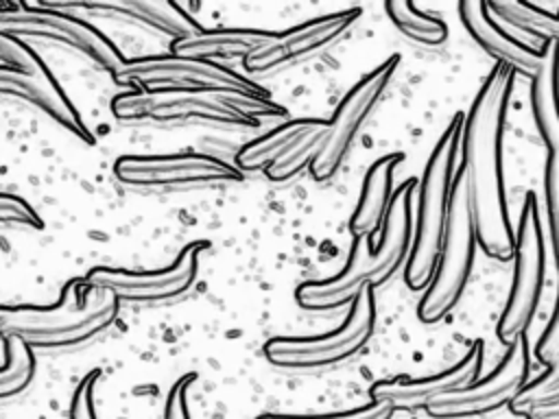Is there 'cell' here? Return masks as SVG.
Listing matches in <instances>:
<instances>
[{
	"mask_svg": "<svg viewBox=\"0 0 559 419\" xmlns=\"http://www.w3.org/2000/svg\"><path fill=\"white\" fill-rule=\"evenodd\" d=\"M461 133L463 116L456 113L448 129L437 140L424 168V177L419 183V205L413 231V247L404 268V282L411 290H426L437 271V260L441 253L450 214L452 183L456 175L454 157L461 146Z\"/></svg>",
	"mask_w": 559,
	"mask_h": 419,
	"instance_id": "cell-4",
	"label": "cell"
},
{
	"mask_svg": "<svg viewBox=\"0 0 559 419\" xmlns=\"http://www.w3.org/2000/svg\"><path fill=\"white\" fill-rule=\"evenodd\" d=\"M415 185L417 179H408L395 190L376 247L369 238H354L347 264L341 273L328 279L304 282L297 286L295 301L299 308L310 312H330L352 306L362 290H376L384 286L400 271V266L406 264L415 231Z\"/></svg>",
	"mask_w": 559,
	"mask_h": 419,
	"instance_id": "cell-2",
	"label": "cell"
},
{
	"mask_svg": "<svg viewBox=\"0 0 559 419\" xmlns=\"http://www.w3.org/2000/svg\"><path fill=\"white\" fill-rule=\"evenodd\" d=\"M528 340L526 336L509 345L500 364L469 388L450 395L426 412L432 419H480L509 408L528 384Z\"/></svg>",
	"mask_w": 559,
	"mask_h": 419,
	"instance_id": "cell-14",
	"label": "cell"
},
{
	"mask_svg": "<svg viewBox=\"0 0 559 419\" xmlns=\"http://www.w3.org/2000/svg\"><path fill=\"white\" fill-rule=\"evenodd\" d=\"M120 87H135L138 92H166V94H194L221 100L269 96L255 81L221 65L179 55H157L127 59L114 74Z\"/></svg>",
	"mask_w": 559,
	"mask_h": 419,
	"instance_id": "cell-5",
	"label": "cell"
},
{
	"mask_svg": "<svg viewBox=\"0 0 559 419\" xmlns=\"http://www.w3.org/2000/svg\"><path fill=\"white\" fill-rule=\"evenodd\" d=\"M277 33L262 28H203L188 39L170 44V52L179 57L201 59L210 63L247 59L258 55L269 44H273Z\"/></svg>",
	"mask_w": 559,
	"mask_h": 419,
	"instance_id": "cell-20",
	"label": "cell"
},
{
	"mask_svg": "<svg viewBox=\"0 0 559 419\" xmlns=\"http://www.w3.org/2000/svg\"><path fill=\"white\" fill-rule=\"evenodd\" d=\"M531 107L535 127L548 146V157L559 166V44H552L531 81Z\"/></svg>",
	"mask_w": 559,
	"mask_h": 419,
	"instance_id": "cell-24",
	"label": "cell"
},
{
	"mask_svg": "<svg viewBox=\"0 0 559 419\" xmlns=\"http://www.w3.org/2000/svg\"><path fill=\"white\" fill-rule=\"evenodd\" d=\"M111 113L120 122L199 124L218 131H251L260 127V120L238 111L229 103L194 94L131 89L111 100Z\"/></svg>",
	"mask_w": 559,
	"mask_h": 419,
	"instance_id": "cell-10",
	"label": "cell"
},
{
	"mask_svg": "<svg viewBox=\"0 0 559 419\" xmlns=\"http://www.w3.org/2000/svg\"><path fill=\"white\" fill-rule=\"evenodd\" d=\"M535 356L546 367H552V364L559 362V295H557V303H555V312L550 316V323L546 325L542 338L537 340Z\"/></svg>",
	"mask_w": 559,
	"mask_h": 419,
	"instance_id": "cell-33",
	"label": "cell"
},
{
	"mask_svg": "<svg viewBox=\"0 0 559 419\" xmlns=\"http://www.w3.org/2000/svg\"><path fill=\"white\" fill-rule=\"evenodd\" d=\"M395 410L386 404L371 402L367 406L343 410V412H323V415H282V412H266L255 419H393Z\"/></svg>",
	"mask_w": 559,
	"mask_h": 419,
	"instance_id": "cell-31",
	"label": "cell"
},
{
	"mask_svg": "<svg viewBox=\"0 0 559 419\" xmlns=\"http://www.w3.org/2000/svg\"><path fill=\"white\" fill-rule=\"evenodd\" d=\"M100 378V371H90L81 382L76 384L70 402V419H96V408H94V388Z\"/></svg>",
	"mask_w": 559,
	"mask_h": 419,
	"instance_id": "cell-32",
	"label": "cell"
},
{
	"mask_svg": "<svg viewBox=\"0 0 559 419\" xmlns=\"http://www.w3.org/2000/svg\"><path fill=\"white\" fill-rule=\"evenodd\" d=\"M210 249L207 240L186 244L170 266L157 271H127L96 266L81 277L83 288L114 295L120 303H162L186 295L199 273V258Z\"/></svg>",
	"mask_w": 559,
	"mask_h": 419,
	"instance_id": "cell-12",
	"label": "cell"
},
{
	"mask_svg": "<svg viewBox=\"0 0 559 419\" xmlns=\"http://www.w3.org/2000/svg\"><path fill=\"white\" fill-rule=\"evenodd\" d=\"M515 72L496 65L463 118L461 153L478 247L485 255L507 262L515 253V231L502 170V131Z\"/></svg>",
	"mask_w": 559,
	"mask_h": 419,
	"instance_id": "cell-1",
	"label": "cell"
},
{
	"mask_svg": "<svg viewBox=\"0 0 559 419\" xmlns=\"http://www.w3.org/2000/svg\"><path fill=\"white\" fill-rule=\"evenodd\" d=\"M120 301L103 290L70 279L52 306H0V338L22 340L31 349H72L109 330Z\"/></svg>",
	"mask_w": 559,
	"mask_h": 419,
	"instance_id": "cell-3",
	"label": "cell"
},
{
	"mask_svg": "<svg viewBox=\"0 0 559 419\" xmlns=\"http://www.w3.org/2000/svg\"><path fill=\"white\" fill-rule=\"evenodd\" d=\"M197 380L194 373H188L179 378L173 388L168 391L166 406H164V419H190V408H188V391L190 384Z\"/></svg>",
	"mask_w": 559,
	"mask_h": 419,
	"instance_id": "cell-34",
	"label": "cell"
},
{
	"mask_svg": "<svg viewBox=\"0 0 559 419\" xmlns=\"http://www.w3.org/2000/svg\"><path fill=\"white\" fill-rule=\"evenodd\" d=\"M4 343V362L0 364V402L22 395L35 380V351L22 340L9 338Z\"/></svg>",
	"mask_w": 559,
	"mask_h": 419,
	"instance_id": "cell-26",
	"label": "cell"
},
{
	"mask_svg": "<svg viewBox=\"0 0 559 419\" xmlns=\"http://www.w3.org/2000/svg\"><path fill=\"white\" fill-rule=\"evenodd\" d=\"M485 4L509 37L531 52L546 55L552 44H559V13L528 0H485Z\"/></svg>",
	"mask_w": 559,
	"mask_h": 419,
	"instance_id": "cell-21",
	"label": "cell"
},
{
	"mask_svg": "<svg viewBox=\"0 0 559 419\" xmlns=\"http://www.w3.org/2000/svg\"><path fill=\"white\" fill-rule=\"evenodd\" d=\"M321 127H325V120H314V118L282 122L273 131L247 142L236 153V168L240 172L269 170L277 161L286 159L306 137H310Z\"/></svg>",
	"mask_w": 559,
	"mask_h": 419,
	"instance_id": "cell-23",
	"label": "cell"
},
{
	"mask_svg": "<svg viewBox=\"0 0 559 419\" xmlns=\"http://www.w3.org/2000/svg\"><path fill=\"white\" fill-rule=\"evenodd\" d=\"M114 175L133 188H194L245 179L236 166L205 153L122 155L114 164Z\"/></svg>",
	"mask_w": 559,
	"mask_h": 419,
	"instance_id": "cell-13",
	"label": "cell"
},
{
	"mask_svg": "<svg viewBox=\"0 0 559 419\" xmlns=\"http://www.w3.org/2000/svg\"><path fill=\"white\" fill-rule=\"evenodd\" d=\"M0 227L13 229H44V218L22 196L0 192Z\"/></svg>",
	"mask_w": 559,
	"mask_h": 419,
	"instance_id": "cell-28",
	"label": "cell"
},
{
	"mask_svg": "<svg viewBox=\"0 0 559 419\" xmlns=\"http://www.w3.org/2000/svg\"><path fill=\"white\" fill-rule=\"evenodd\" d=\"M39 7L70 13V15H87L98 17L105 22L133 26L146 33H153L155 37H170L173 41L188 39L203 31V26L177 2H155V0H94V2H81V0H61L50 2L44 0ZM170 41V44H173Z\"/></svg>",
	"mask_w": 559,
	"mask_h": 419,
	"instance_id": "cell-15",
	"label": "cell"
},
{
	"mask_svg": "<svg viewBox=\"0 0 559 419\" xmlns=\"http://www.w3.org/2000/svg\"><path fill=\"white\" fill-rule=\"evenodd\" d=\"M402 157H404L402 153L382 155L365 172L360 199L349 218V231L354 238L373 240L376 234L380 236L384 218H386L389 207L395 196L393 177H395V168L400 166Z\"/></svg>",
	"mask_w": 559,
	"mask_h": 419,
	"instance_id": "cell-22",
	"label": "cell"
},
{
	"mask_svg": "<svg viewBox=\"0 0 559 419\" xmlns=\"http://www.w3.org/2000/svg\"><path fill=\"white\" fill-rule=\"evenodd\" d=\"M544 196H546V216H548V231L550 244L559 271V166L548 157L544 170Z\"/></svg>",
	"mask_w": 559,
	"mask_h": 419,
	"instance_id": "cell-29",
	"label": "cell"
},
{
	"mask_svg": "<svg viewBox=\"0 0 559 419\" xmlns=\"http://www.w3.org/2000/svg\"><path fill=\"white\" fill-rule=\"evenodd\" d=\"M524 419H559V408H546V410H535Z\"/></svg>",
	"mask_w": 559,
	"mask_h": 419,
	"instance_id": "cell-35",
	"label": "cell"
},
{
	"mask_svg": "<svg viewBox=\"0 0 559 419\" xmlns=\"http://www.w3.org/2000/svg\"><path fill=\"white\" fill-rule=\"evenodd\" d=\"M476 247H478V238H476V227L472 218L467 183H465L463 170L459 168L452 183L450 214H448L441 253L437 260V271L417 306V316L424 323L443 321L461 301L469 282V273L474 268Z\"/></svg>",
	"mask_w": 559,
	"mask_h": 419,
	"instance_id": "cell-7",
	"label": "cell"
},
{
	"mask_svg": "<svg viewBox=\"0 0 559 419\" xmlns=\"http://www.w3.org/2000/svg\"><path fill=\"white\" fill-rule=\"evenodd\" d=\"M513 282L496 325V334L502 345H513L518 338L526 336L531 327L544 290L546 275V247L542 234L539 203L533 192L526 194L518 229H515V253H513Z\"/></svg>",
	"mask_w": 559,
	"mask_h": 419,
	"instance_id": "cell-9",
	"label": "cell"
},
{
	"mask_svg": "<svg viewBox=\"0 0 559 419\" xmlns=\"http://www.w3.org/2000/svg\"><path fill=\"white\" fill-rule=\"evenodd\" d=\"M546 408H559V362L548 367L542 378L526 384V388L509 406V410L520 417H528L531 412Z\"/></svg>",
	"mask_w": 559,
	"mask_h": 419,
	"instance_id": "cell-27",
	"label": "cell"
},
{
	"mask_svg": "<svg viewBox=\"0 0 559 419\" xmlns=\"http://www.w3.org/2000/svg\"><path fill=\"white\" fill-rule=\"evenodd\" d=\"M362 11L358 7L328 13L314 20H308L299 26H293L275 37L273 44H269L258 55H251L242 61L245 70L251 74H273L282 72L290 65H297L306 59H312L314 55L323 52L332 44H336L345 33L358 22Z\"/></svg>",
	"mask_w": 559,
	"mask_h": 419,
	"instance_id": "cell-16",
	"label": "cell"
},
{
	"mask_svg": "<svg viewBox=\"0 0 559 419\" xmlns=\"http://www.w3.org/2000/svg\"><path fill=\"white\" fill-rule=\"evenodd\" d=\"M389 20L408 39L424 46H439L448 39V26L441 17L417 9L408 0H389L384 4Z\"/></svg>",
	"mask_w": 559,
	"mask_h": 419,
	"instance_id": "cell-25",
	"label": "cell"
},
{
	"mask_svg": "<svg viewBox=\"0 0 559 419\" xmlns=\"http://www.w3.org/2000/svg\"><path fill=\"white\" fill-rule=\"evenodd\" d=\"M0 98H17L31 103L63 131L79 137L83 144H94V133L87 129L83 116L66 96L46 63L35 72H22L0 65Z\"/></svg>",
	"mask_w": 559,
	"mask_h": 419,
	"instance_id": "cell-18",
	"label": "cell"
},
{
	"mask_svg": "<svg viewBox=\"0 0 559 419\" xmlns=\"http://www.w3.org/2000/svg\"><path fill=\"white\" fill-rule=\"evenodd\" d=\"M0 65L22 72H35L44 65V59L28 44L0 35Z\"/></svg>",
	"mask_w": 559,
	"mask_h": 419,
	"instance_id": "cell-30",
	"label": "cell"
},
{
	"mask_svg": "<svg viewBox=\"0 0 559 419\" xmlns=\"http://www.w3.org/2000/svg\"><path fill=\"white\" fill-rule=\"evenodd\" d=\"M400 68V55L384 59L378 68L365 74L338 103L336 111L328 120V133L321 144L319 155L310 166V175L314 181L332 179L343 161L347 159L356 137L360 135L362 127L376 111L378 103L386 94L395 72Z\"/></svg>",
	"mask_w": 559,
	"mask_h": 419,
	"instance_id": "cell-11",
	"label": "cell"
},
{
	"mask_svg": "<svg viewBox=\"0 0 559 419\" xmlns=\"http://www.w3.org/2000/svg\"><path fill=\"white\" fill-rule=\"evenodd\" d=\"M483 369V343H472L467 354L450 369L426 378L380 380L369 388L371 402L397 410H428L437 402L456 395L478 382Z\"/></svg>",
	"mask_w": 559,
	"mask_h": 419,
	"instance_id": "cell-17",
	"label": "cell"
},
{
	"mask_svg": "<svg viewBox=\"0 0 559 419\" xmlns=\"http://www.w3.org/2000/svg\"><path fill=\"white\" fill-rule=\"evenodd\" d=\"M0 35L22 44H46L83 57L114 74L127 59L120 48L92 22L39 4H0Z\"/></svg>",
	"mask_w": 559,
	"mask_h": 419,
	"instance_id": "cell-6",
	"label": "cell"
},
{
	"mask_svg": "<svg viewBox=\"0 0 559 419\" xmlns=\"http://www.w3.org/2000/svg\"><path fill=\"white\" fill-rule=\"evenodd\" d=\"M376 332V290L367 288L349 306L336 330L319 336H275L264 343V358L286 371H319L358 356Z\"/></svg>",
	"mask_w": 559,
	"mask_h": 419,
	"instance_id": "cell-8",
	"label": "cell"
},
{
	"mask_svg": "<svg viewBox=\"0 0 559 419\" xmlns=\"http://www.w3.org/2000/svg\"><path fill=\"white\" fill-rule=\"evenodd\" d=\"M459 17L472 39L493 57L498 65L509 68L515 74H524L531 81L535 79L546 55H535L509 37V33L487 11L485 0H463L459 4Z\"/></svg>",
	"mask_w": 559,
	"mask_h": 419,
	"instance_id": "cell-19",
	"label": "cell"
}]
</instances>
